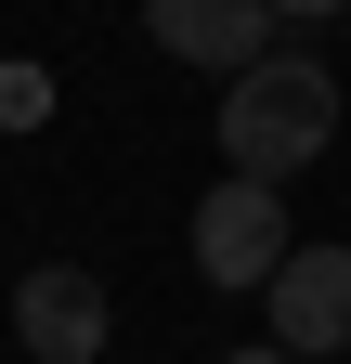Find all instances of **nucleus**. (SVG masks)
<instances>
[{"mask_svg": "<svg viewBox=\"0 0 351 364\" xmlns=\"http://www.w3.org/2000/svg\"><path fill=\"white\" fill-rule=\"evenodd\" d=\"M144 26H156V53L222 65V78H247L274 53V0H144Z\"/></svg>", "mask_w": 351, "mask_h": 364, "instance_id": "obj_5", "label": "nucleus"}, {"mask_svg": "<svg viewBox=\"0 0 351 364\" xmlns=\"http://www.w3.org/2000/svg\"><path fill=\"white\" fill-rule=\"evenodd\" d=\"M260 299H274V351H351V247H286Z\"/></svg>", "mask_w": 351, "mask_h": 364, "instance_id": "obj_4", "label": "nucleus"}, {"mask_svg": "<svg viewBox=\"0 0 351 364\" xmlns=\"http://www.w3.org/2000/svg\"><path fill=\"white\" fill-rule=\"evenodd\" d=\"M299 235H286V196H274V182H208V196H195V273H208V287H274V260H286Z\"/></svg>", "mask_w": 351, "mask_h": 364, "instance_id": "obj_2", "label": "nucleus"}, {"mask_svg": "<svg viewBox=\"0 0 351 364\" xmlns=\"http://www.w3.org/2000/svg\"><path fill=\"white\" fill-rule=\"evenodd\" d=\"M274 14H338V0H274Z\"/></svg>", "mask_w": 351, "mask_h": 364, "instance_id": "obj_7", "label": "nucleus"}, {"mask_svg": "<svg viewBox=\"0 0 351 364\" xmlns=\"http://www.w3.org/2000/svg\"><path fill=\"white\" fill-rule=\"evenodd\" d=\"M14 338H26V364H104V273L39 260L14 287Z\"/></svg>", "mask_w": 351, "mask_h": 364, "instance_id": "obj_3", "label": "nucleus"}, {"mask_svg": "<svg viewBox=\"0 0 351 364\" xmlns=\"http://www.w3.org/2000/svg\"><path fill=\"white\" fill-rule=\"evenodd\" d=\"M222 364H299V351H274V338H260V351H222Z\"/></svg>", "mask_w": 351, "mask_h": 364, "instance_id": "obj_6", "label": "nucleus"}, {"mask_svg": "<svg viewBox=\"0 0 351 364\" xmlns=\"http://www.w3.org/2000/svg\"><path fill=\"white\" fill-rule=\"evenodd\" d=\"M325 144H338V78H325L313 53H260L247 78H222V156H234L247 182L286 196Z\"/></svg>", "mask_w": 351, "mask_h": 364, "instance_id": "obj_1", "label": "nucleus"}]
</instances>
